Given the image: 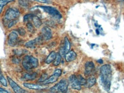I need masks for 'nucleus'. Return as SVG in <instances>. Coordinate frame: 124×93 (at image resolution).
Returning a JSON list of instances; mask_svg holds the SVG:
<instances>
[{
  "mask_svg": "<svg viewBox=\"0 0 124 93\" xmlns=\"http://www.w3.org/2000/svg\"><path fill=\"white\" fill-rule=\"evenodd\" d=\"M20 15V13L17 9L9 8L6 12L5 14V19L7 21H12L18 18Z\"/></svg>",
  "mask_w": 124,
  "mask_h": 93,
  "instance_id": "5",
  "label": "nucleus"
},
{
  "mask_svg": "<svg viewBox=\"0 0 124 93\" xmlns=\"http://www.w3.org/2000/svg\"><path fill=\"white\" fill-rule=\"evenodd\" d=\"M47 77H48V75L46 74H43L42 75H41V77H40L39 80V82H44V80H46V79H47Z\"/></svg>",
  "mask_w": 124,
  "mask_h": 93,
  "instance_id": "28",
  "label": "nucleus"
},
{
  "mask_svg": "<svg viewBox=\"0 0 124 93\" xmlns=\"http://www.w3.org/2000/svg\"><path fill=\"white\" fill-rule=\"evenodd\" d=\"M69 82L72 89L77 90H80L81 89V86L78 82L77 76L75 75H71L69 78Z\"/></svg>",
  "mask_w": 124,
  "mask_h": 93,
  "instance_id": "10",
  "label": "nucleus"
},
{
  "mask_svg": "<svg viewBox=\"0 0 124 93\" xmlns=\"http://www.w3.org/2000/svg\"><path fill=\"white\" fill-rule=\"evenodd\" d=\"M22 65L23 67L27 70H31L38 67L39 66L38 60L35 57L31 55H26L23 58L22 61Z\"/></svg>",
  "mask_w": 124,
  "mask_h": 93,
  "instance_id": "2",
  "label": "nucleus"
},
{
  "mask_svg": "<svg viewBox=\"0 0 124 93\" xmlns=\"http://www.w3.org/2000/svg\"><path fill=\"white\" fill-rule=\"evenodd\" d=\"M33 1H36V2H40V3H46L48 2V0H33Z\"/></svg>",
  "mask_w": 124,
  "mask_h": 93,
  "instance_id": "30",
  "label": "nucleus"
},
{
  "mask_svg": "<svg viewBox=\"0 0 124 93\" xmlns=\"http://www.w3.org/2000/svg\"><path fill=\"white\" fill-rule=\"evenodd\" d=\"M62 56L60 55L59 53L56 54V58L55 60H54L53 65L55 66H58L60 65V62H61L62 61Z\"/></svg>",
  "mask_w": 124,
  "mask_h": 93,
  "instance_id": "21",
  "label": "nucleus"
},
{
  "mask_svg": "<svg viewBox=\"0 0 124 93\" xmlns=\"http://www.w3.org/2000/svg\"><path fill=\"white\" fill-rule=\"evenodd\" d=\"M77 53L74 50H70L65 55V60H66V62H71L75 60L77 58Z\"/></svg>",
  "mask_w": 124,
  "mask_h": 93,
  "instance_id": "13",
  "label": "nucleus"
},
{
  "mask_svg": "<svg viewBox=\"0 0 124 93\" xmlns=\"http://www.w3.org/2000/svg\"><path fill=\"white\" fill-rule=\"evenodd\" d=\"M97 62H98L99 63H100V64H102V63H103V61H102L101 59H100V60H98Z\"/></svg>",
  "mask_w": 124,
  "mask_h": 93,
  "instance_id": "31",
  "label": "nucleus"
},
{
  "mask_svg": "<svg viewBox=\"0 0 124 93\" xmlns=\"http://www.w3.org/2000/svg\"><path fill=\"white\" fill-rule=\"evenodd\" d=\"M41 41V38L39 37V38H36V39L31 40V41L27 42L25 43V46L28 48H34L35 47V46L37 44H38V43H39Z\"/></svg>",
  "mask_w": 124,
  "mask_h": 93,
  "instance_id": "14",
  "label": "nucleus"
},
{
  "mask_svg": "<svg viewBox=\"0 0 124 93\" xmlns=\"http://www.w3.org/2000/svg\"><path fill=\"white\" fill-rule=\"evenodd\" d=\"M96 32H97V34H99V31H98V30H96Z\"/></svg>",
  "mask_w": 124,
  "mask_h": 93,
  "instance_id": "32",
  "label": "nucleus"
},
{
  "mask_svg": "<svg viewBox=\"0 0 124 93\" xmlns=\"http://www.w3.org/2000/svg\"><path fill=\"white\" fill-rule=\"evenodd\" d=\"M15 0H0V14L2 11V9L8 3L14 1Z\"/></svg>",
  "mask_w": 124,
  "mask_h": 93,
  "instance_id": "22",
  "label": "nucleus"
},
{
  "mask_svg": "<svg viewBox=\"0 0 124 93\" xmlns=\"http://www.w3.org/2000/svg\"><path fill=\"white\" fill-rule=\"evenodd\" d=\"M41 34H42L43 38L45 40H50L52 38V31L48 26H44L43 27L41 30Z\"/></svg>",
  "mask_w": 124,
  "mask_h": 93,
  "instance_id": "11",
  "label": "nucleus"
},
{
  "mask_svg": "<svg viewBox=\"0 0 124 93\" xmlns=\"http://www.w3.org/2000/svg\"><path fill=\"white\" fill-rule=\"evenodd\" d=\"M18 39V33L15 32V31H12L8 37V44L12 47L15 46L17 44Z\"/></svg>",
  "mask_w": 124,
  "mask_h": 93,
  "instance_id": "6",
  "label": "nucleus"
},
{
  "mask_svg": "<svg viewBox=\"0 0 124 93\" xmlns=\"http://www.w3.org/2000/svg\"><path fill=\"white\" fill-rule=\"evenodd\" d=\"M37 76H38V74L36 72L27 73H25L24 75H23V78H24L25 80H33L36 78Z\"/></svg>",
  "mask_w": 124,
  "mask_h": 93,
  "instance_id": "16",
  "label": "nucleus"
},
{
  "mask_svg": "<svg viewBox=\"0 0 124 93\" xmlns=\"http://www.w3.org/2000/svg\"><path fill=\"white\" fill-rule=\"evenodd\" d=\"M18 4L23 7H28L30 5L31 1L29 0H18Z\"/></svg>",
  "mask_w": 124,
  "mask_h": 93,
  "instance_id": "23",
  "label": "nucleus"
},
{
  "mask_svg": "<svg viewBox=\"0 0 124 93\" xmlns=\"http://www.w3.org/2000/svg\"></svg>",
  "mask_w": 124,
  "mask_h": 93,
  "instance_id": "33",
  "label": "nucleus"
},
{
  "mask_svg": "<svg viewBox=\"0 0 124 93\" xmlns=\"http://www.w3.org/2000/svg\"><path fill=\"white\" fill-rule=\"evenodd\" d=\"M0 83H1V84H2L3 86L5 87H7L8 85L7 80H6V79L5 78L4 75H2L1 70H0Z\"/></svg>",
  "mask_w": 124,
  "mask_h": 93,
  "instance_id": "24",
  "label": "nucleus"
},
{
  "mask_svg": "<svg viewBox=\"0 0 124 93\" xmlns=\"http://www.w3.org/2000/svg\"><path fill=\"white\" fill-rule=\"evenodd\" d=\"M85 74L86 76H89L92 74L95 68V65L93 62H87L85 64Z\"/></svg>",
  "mask_w": 124,
  "mask_h": 93,
  "instance_id": "12",
  "label": "nucleus"
},
{
  "mask_svg": "<svg viewBox=\"0 0 124 93\" xmlns=\"http://www.w3.org/2000/svg\"><path fill=\"white\" fill-rule=\"evenodd\" d=\"M39 7L42 9L45 12L49 14L55 19L60 20L62 18V15L60 13V12L56 9L54 8L53 7H48V6H40Z\"/></svg>",
  "mask_w": 124,
  "mask_h": 93,
  "instance_id": "4",
  "label": "nucleus"
},
{
  "mask_svg": "<svg viewBox=\"0 0 124 93\" xmlns=\"http://www.w3.org/2000/svg\"><path fill=\"white\" fill-rule=\"evenodd\" d=\"M69 83L65 80H62L59 82L50 89L52 93H66L68 90Z\"/></svg>",
  "mask_w": 124,
  "mask_h": 93,
  "instance_id": "3",
  "label": "nucleus"
},
{
  "mask_svg": "<svg viewBox=\"0 0 124 93\" xmlns=\"http://www.w3.org/2000/svg\"><path fill=\"white\" fill-rule=\"evenodd\" d=\"M56 53L55 52H54V51L53 52H51L50 53V54H49L48 56L47 57V58H46L45 62H46V64H50L51 62H54V60H55L56 58Z\"/></svg>",
  "mask_w": 124,
  "mask_h": 93,
  "instance_id": "17",
  "label": "nucleus"
},
{
  "mask_svg": "<svg viewBox=\"0 0 124 93\" xmlns=\"http://www.w3.org/2000/svg\"><path fill=\"white\" fill-rule=\"evenodd\" d=\"M77 80L78 82V83H79L80 86H85L86 84L87 80L86 79H85L81 75H78L77 76Z\"/></svg>",
  "mask_w": 124,
  "mask_h": 93,
  "instance_id": "20",
  "label": "nucleus"
},
{
  "mask_svg": "<svg viewBox=\"0 0 124 93\" xmlns=\"http://www.w3.org/2000/svg\"><path fill=\"white\" fill-rule=\"evenodd\" d=\"M17 21L16 20H12V21H10L8 24V27H9V28H10V27H12V26H13L14 25H15L17 23Z\"/></svg>",
  "mask_w": 124,
  "mask_h": 93,
  "instance_id": "29",
  "label": "nucleus"
},
{
  "mask_svg": "<svg viewBox=\"0 0 124 93\" xmlns=\"http://www.w3.org/2000/svg\"><path fill=\"white\" fill-rule=\"evenodd\" d=\"M97 82V80H96L95 78L94 77H91L87 80L86 84L85 86H86L87 87L90 88L93 86H94L95 84Z\"/></svg>",
  "mask_w": 124,
  "mask_h": 93,
  "instance_id": "19",
  "label": "nucleus"
},
{
  "mask_svg": "<svg viewBox=\"0 0 124 93\" xmlns=\"http://www.w3.org/2000/svg\"><path fill=\"white\" fill-rule=\"evenodd\" d=\"M17 33L21 35V36H24V35H25V34H26L25 30L22 27H18V28L17 29Z\"/></svg>",
  "mask_w": 124,
  "mask_h": 93,
  "instance_id": "27",
  "label": "nucleus"
},
{
  "mask_svg": "<svg viewBox=\"0 0 124 93\" xmlns=\"http://www.w3.org/2000/svg\"><path fill=\"white\" fill-rule=\"evenodd\" d=\"M100 83L105 90L108 91L110 89L111 79V67L108 64L104 65L100 69Z\"/></svg>",
  "mask_w": 124,
  "mask_h": 93,
  "instance_id": "1",
  "label": "nucleus"
},
{
  "mask_svg": "<svg viewBox=\"0 0 124 93\" xmlns=\"http://www.w3.org/2000/svg\"><path fill=\"white\" fill-rule=\"evenodd\" d=\"M23 86L25 87L28 88L29 89H33V90H41L44 89V87L43 86L36 84H32V83H24Z\"/></svg>",
  "mask_w": 124,
  "mask_h": 93,
  "instance_id": "15",
  "label": "nucleus"
},
{
  "mask_svg": "<svg viewBox=\"0 0 124 93\" xmlns=\"http://www.w3.org/2000/svg\"><path fill=\"white\" fill-rule=\"evenodd\" d=\"M7 80H8V82L9 83V85H10L11 87L12 88V89L13 90L14 92L16 93H26V91L25 90L20 87L19 85L18 84H17L15 82V81L13 80H12L10 77L8 76L7 77Z\"/></svg>",
  "mask_w": 124,
  "mask_h": 93,
  "instance_id": "9",
  "label": "nucleus"
},
{
  "mask_svg": "<svg viewBox=\"0 0 124 93\" xmlns=\"http://www.w3.org/2000/svg\"><path fill=\"white\" fill-rule=\"evenodd\" d=\"M62 70L60 69H56L55 72H54L53 75H52L50 77L47 78L46 80L43 82V83L44 85L50 84V83H53L58 80V78L62 74Z\"/></svg>",
  "mask_w": 124,
  "mask_h": 93,
  "instance_id": "7",
  "label": "nucleus"
},
{
  "mask_svg": "<svg viewBox=\"0 0 124 93\" xmlns=\"http://www.w3.org/2000/svg\"><path fill=\"white\" fill-rule=\"evenodd\" d=\"M70 48H71L70 42L69 40L68 39L67 37H65L64 40V43H63V45L60 50L59 54H60V55L63 57H65V55H66V54L69 52L70 50Z\"/></svg>",
  "mask_w": 124,
  "mask_h": 93,
  "instance_id": "8",
  "label": "nucleus"
},
{
  "mask_svg": "<svg viewBox=\"0 0 124 93\" xmlns=\"http://www.w3.org/2000/svg\"><path fill=\"white\" fill-rule=\"evenodd\" d=\"M26 26H27V30L28 32L30 33H34V32H35V28H34L33 25L31 24V22H28L27 25H26Z\"/></svg>",
  "mask_w": 124,
  "mask_h": 93,
  "instance_id": "25",
  "label": "nucleus"
},
{
  "mask_svg": "<svg viewBox=\"0 0 124 93\" xmlns=\"http://www.w3.org/2000/svg\"><path fill=\"white\" fill-rule=\"evenodd\" d=\"M32 20L33 21L34 26L36 27H37V28H39L40 26H41V25H42V22H41V20L40 19V18L38 17V16L33 15Z\"/></svg>",
  "mask_w": 124,
  "mask_h": 93,
  "instance_id": "18",
  "label": "nucleus"
},
{
  "mask_svg": "<svg viewBox=\"0 0 124 93\" xmlns=\"http://www.w3.org/2000/svg\"><path fill=\"white\" fill-rule=\"evenodd\" d=\"M33 14H28L25 15L24 17V22H29V20H32V17H33Z\"/></svg>",
  "mask_w": 124,
  "mask_h": 93,
  "instance_id": "26",
  "label": "nucleus"
}]
</instances>
